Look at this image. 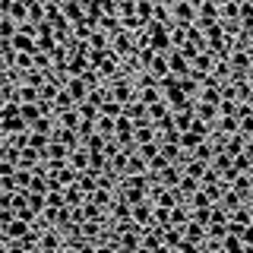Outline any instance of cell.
Returning <instances> with one entry per match:
<instances>
[{"label":"cell","mask_w":253,"mask_h":253,"mask_svg":"<svg viewBox=\"0 0 253 253\" xmlns=\"http://www.w3.org/2000/svg\"><path fill=\"white\" fill-rule=\"evenodd\" d=\"M196 114H200L203 121L215 124V121H218V105H212V101H200V98H196Z\"/></svg>","instance_id":"obj_20"},{"label":"cell","mask_w":253,"mask_h":253,"mask_svg":"<svg viewBox=\"0 0 253 253\" xmlns=\"http://www.w3.org/2000/svg\"><path fill=\"white\" fill-rule=\"evenodd\" d=\"M63 196H67V206H73V209L89 200V193H85L79 184H67V187H63Z\"/></svg>","instance_id":"obj_11"},{"label":"cell","mask_w":253,"mask_h":253,"mask_svg":"<svg viewBox=\"0 0 253 253\" xmlns=\"http://www.w3.org/2000/svg\"><path fill=\"white\" fill-rule=\"evenodd\" d=\"M149 70H152L158 79L168 76V73H171V67H168V54H155V60H152V67H149Z\"/></svg>","instance_id":"obj_31"},{"label":"cell","mask_w":253,"mask_h":253,"mask_svg":"<svg viewBox=\"0 0 253 253\" xmlns=\"http://www.w3.org/2000/svg\"><path fill=\"white\" fill-rule=\"evenodd\" d=\"M247 101H250V105H253V89H250V98H247Z\"/></svg>","instance_id":"obj_48"},{"label":"cell","mask_w":253,"mask_h":253,"mask_svg":"<svg viewBox=\"0 0 253 253\" xmlns=\"http://www.w3.org/2000/svg\"><path fill=\"white\" fill-rule=\"evenodd\" d=\"M244 203H247V200H244V196H241V193H237V190H234V187H228V190H225V196H221V206H225V209H228V212H234V209H237V206H244Z\"/></svg>","instance_id":"obj_25"},{"label":"cell","mask_w":253,"mask_h":253,"mask_svg":"<svg viewBox=\"0 0 253 253\" xmlns=\"http://www.w3.org/2000/svg\"><path fill=\"white\" fill-rule=\"evenodd\" d=\"M200 187H203V180H200V177H193V174H187V171H184V177H180V184H177L180 196H187V200H190V196H193Z\"/></svg>","instance_id":"obj_15"},{"label":"cell","mask_w":253,"mask_h":253,"mask_svg":"<svg viewBox=\"0 0 253 253\" xmlns=\"http://www.w3.org/2000/svg\"><path fill=\"white\" fill-rule=\"evenodd\" d=\"M231 221H237V225H244V228L253 225V212H250V206H247V203H244V206H237V209L231 212Z\"/></svg>","instance_id":"obj_30"},{"label":"cell","mask_w":253,"mask_h":253,"mask_svg":"<svg viewBox=\"0 0 253 253\" xmlns=\"http://www.w3.org/2000/svg\"><path fill=\"white\" fill-rule=\"evenodd\" d=\"M13 44H16V51H26V54H35L38 51V38H32V35H26V32H16L13 35Z\"/></svg>","instance_id":"obj_13"},{"label":"cell","mask_w":253,"mask_h":253,"mask_svg":"<svg viewBox=\"0 0 253 253\" xmlns=\"http://www.w3.org/2000/svg\"><path fill=\"white\" fill-rule=\"evenodd\" d=\"M180 177H184V165H174V162L168 165V168L158 171V184H162V187H177Z\"/></svg>","instance_id":"obj_6"},{"label":"cell","mask_w":253,"mask_h":253,"mask_svg":"<svg viewBox=\"0 0 253 253\" xmlns=\"http://www.w3.org/2000/svg\"><path fill=\"white\" fill-rule=\"evenodd\" d=\"M44 3H57V6H63V0H44Z\"/></svg>","instance_id":"obj_47"},{"label":"cell","mask_w":253,"mask_h":253,"mask_svg":"<svg viewBox=\"0 0 253 253\" xmlns=\"http://www.w3.org/2000/svg\"><path fill=\"white\" fill-rule=\"evenodd\" d=\"M16 67H19L22 73H26V70H32V67H35V54H26V51H19V54H16Z\"/></svg>","instance_id":"obj_37"},{"label":"cell","mask_w":253,"mask_h":253,"mask_svg":"<svg viewBox=\"0 0 253 253\" xmlns=\"http://www.w3.org/2000/svg\"><path fill=\"white\" fill-rule=\"evenodd\" d=\"M193 70H196V73H212V70H215V54H212V51H200L193 57Z\"/></svg>","instance_id":"obj_12"},{"label":"cell","mask_w":253,"mask_h":253,"mask_svg":"<svg viewBox=\"0 0 253 253\" xmlns=\"http://www.w3.org/2000/svg\"><path fill=\"white\" fill-rule=\"evenodd\" d=\"M168 67H171V73L187 76L190 70H193V63L184 57V51H180V47H171V51H168Z\"/></svg>","instance_id":"obj_4"},{"label":"cell","mask_w":253,"mask_h":253,"mask_svg":"<svg viewBox=\"0 0 253 253\" xmlns=\"http://www.w3.org/2000/svg\"><path fill=\"white\" fill-rule=\"evenodd\" d=\"M133 218H136L142 228H146V225H152V221H155V203H152V200H142V203H136V206H133Z\"/></svg>","instance_id":"obj_7"},{"label":"cell","mask_w":253,"mask_h":253,"mask_svg":"<svg viewBox=\"0 0 253 253\" xmlns=\"http://www.w3.org/2000/svg\"><path fill=\"white\" fill-rule=\"evenodd\" d=\"M155 225H162V228L171 225V209L168 206H155Z\"/></svg>","instance_id":"obj_39"},{"label":"cell","mask_w":253,"mask_h":253,"mask_svg":"<svg viewBox=\"0 0 253 253\" xmlns=\"http://www.w3.org/2000/svg\"><path fill=\"white\" fill-rule=\"evenodd\" d=\"M190 130H193V133H200V136H203V139H209V136H212V130H215V124H209V121H203V117H200V114H196V117H193V124H190Z\"/></svg>","instance_id":"obj_29"},{"label":"cell","mask_w":253,"mask_h":253,"mask_svg":"<svg viewBox=\"0 0 253 253\" xmlns=\"http://www.w3.org/2000/svg\"><path fill=\"white\" fill-rule=\"evenodd\" d=\"M247 206H250V212H253V200H250V203H247Z\"/></svg>","instance_id":"obj_49"},{"label":"cell","mask_w":253,"mask_h":253,"mask_svg":"<svg viewBox=\"0 0 253 253\" xmlns=\"http://www.w3.org/2000/svg\"><path fill=\"white\" fill-rule=\"evenodd\" d=\"M19 101H42V89H38V85L22 83L19 85Z\"/></svg>","instance_id":"obj_35"},{"label":"cell","mask_w":253,"mask_h":253,"mask_svg":"<svg viewBox=\"0 0 253 253\" xmlns=\"http://www.w3.org/2000/svg\"><path fill=\"white\" fill-rule=\"evenodd\" d=\"M136 13V3L133 0H121V16H133Z\"/></svg>","instance_id":"obj_43"},{"label":"cell","mask_w":253,"mask_h":253,"mask_svg":"<svg viewBox=\"0 0 253 253\" xmlns=\"http://www.w3.org/2000/svg\"><path fill=\"white\" fill-rule=\"evenodd\" d=\"M221 250H225V253L247 250V247H244V234H237V231H228V234H225V241H221Z\"/></svg>","instance_id":"obj_19"},{"label":"cell","mask_w":253,"mask_h":253,"mask_svg":"<svg viewBox=\"0 0 253 253\" xmlns=\"http://www.w3.org/2000/svg\"><path fill=\"white\" fill-rule=\"evenodd\" d=\"M108 139H111V136H105V133H98V130H95V133H89V136L83 139V146H85V149H92V152H105Z\"/></svg>","instance_id":"obj_21"},{"label":"cell","mask_w":253,"mask_h":253,"mask_svg":"<svg viewBox=\"0 0 253 253\" xmlns=\"http://www.w3.org/2000/svg\"><path fill=\"white\" fill-rule=\"evenodd\" d=\"M76 184H79V187H83V190H85V193H89V196H92V193H95V190H98V171H92V168H89V171H79V177H76Z\"/></svg>","instance_id":"obj_14"},{"label":"cell","mask_w":253,"mask_h":253,"mask_svg":"<svg viewBox=\"0 0 253 253\" xmlns=\"http://www.w3.org/2000/svg\"><path fill=\"white\" fill-rule=\"evenodd\" d=\"M114 130H117V117L101 114V117H98V133H105V136H114Z\"/></svg>","instance_id":"obj_36"},{"label":"cell","mask_w":253,"mask_h":253,"mask_svg":"<svg viewBox=\"0 0 253 253\" xmlns=\"http://www.w3.org/2000/svg\"><path fill=\"white\" fill-rule=\"evenodd\" d=\"M142 250H155V253H162V250H168L165 247V228L162 225H146L142 228Z\"/></svg>","instance_id":"obj_2"},{"label":"cell","mask_w":253,"mask_h":253,"mask_svg":"<svg viewBox=\"0 0 253 253\" xmlns=\"http://www.w3.org/2000/svg\"><path fill=\"white\" fill-rule=\"evenodd\" d=\"M244 247H247V250H253V225H247V228H244Z\"/></svg>","instance_id":"obj_44"},{"label":"cell","mask_w":253,"mask_h":253,"mask_svg":"<svg viewBox=\"0 0 253 253\" xmlns=\"http://www.w3.org/2000/svg\"><path fill=\"white\" fill-rule=\"evenodd\" d=\"M89 168L101 174L105 168H111V158H108L105 152H92V149H89Z\"/></svg>","instance_id":"obj_28"},{"label":"cell","mask_w":253,"mask_h":253,"mask_svg":"<svg viewBox=\"0 0 253 253\" xmlns=\"http://www.w3.org/2000/svg\"><path fill=\"white\" fill-rule=\"evenodd\" d=\"M117 193L124 196L130 206H136L142 200H149V190H142V187H133V184H126V187H117Z\"/></svg>","instance_id":"obj_10"},{"label":"cell","mask_w":253,"mask_h":253,"mask_svg":"<svg viewBox=\"0 0 253 253\" xmlns=\"http://www.w3.org/2000/svg\"><path fill=\"white\" fill-rule=\"evenodd\" d=\"M200 142H203V136H200V133H193V130H184V133H180V146H184L187 152L200 149Z\"/></svg>","instance_id":"obj_33"},{"label":"cell","mask_w":253,"mask_h":253,"mask_svg":"<svg viewBox=\"0 0 253 253\" xmlns=\"http://www.w3.org/2000/svg\"><path fill=\"white\" fill-rule=\"evenodd\" d=\"M190 3H193V6H196V10H200V6H203V0H190Z\"/></svg>","instance_id":"obj_46"},{"label":"cell","mask_w":253,"mask_h":253,"mask_svg":"<svg viewBox=\"0 0 253 253\" xmlns=\"http://www.w3.org/2000/svg\"><path fill=\"white\" fill-rule=\"evenodd\" d=\"M51 139H54L51 133H42V130H32V133H29V146L38 149V152H44V149L51 146Z\"/></svg>","instance_id":"obj_23"},{"label":"cell","mask_w":253,"mask_h":253,"mask_svg":"<svg viewBox=\"0 0 253 253\" xmlns=\"http://www.w3.org/2000/svg\"><path fill=\"white\" fill-rule=\"evenodd\" d=\"M0 190H16V174H10V177H0Z\"/></svg>","instance_id":"obj_45"},{"label":"cell","mask_w":253,"mask_h":253,"mask_svg":"<svg viewBox=\"0 0 253 253\" xmlns=\"http://www.w3.org/2000/svg\"><path fill=\"white\" fill-rule=\"evenodd\" d=\"M171 10H174V19H177V22H187V26L200 19V10H196V6L190 3V0H177V3H174Z\"/></svg>","instance_id":"obj_5"},{"label":"cell","mask_w":253,"mask_h":253,"mask_svg":"<svg viewBox=\"0 0 253 253\" xmlns=\"http://www.w3.org/2000/svg\"><path fill=\"white\" fill-rule=\"evenodd\" d=\"M19 171V165L16 162H6V158H0V177H10V174Z\"/></svg>","instance_id":"obj_41"},{"label":"cell","mask_w":253,"mask_h":253,"mask_svg":"<svg viewBox=\"0 0 253 253\" xmlns=\"http://www.w3.org/2000/svg\"><path fill=\"white\" fill-rule=\"evenodd\" d=\"M196 117V108H184V111H174V121H177L180 130H190V124H193Z\"/></svg>","instance_id":"obj_32"},{"label":"cell","mask_w":253,"mask_h":253,"mask_svg":"<svg viewBox=\"0 0 253 253\" xmlns=\"http://www.w3.org/2000/svg\"><path fill=\"white\" fill-rule=\"evenodd\" d=\"M60 10L70 22H79V19H85V0H63Z\"/></svg>","instance_id":"obj_9"},{"label":"cell","mask_w":253,"mask_h":253,"mask_svg":"<svg viewBox=\"0 0 253 253\" xmlns=\"http://www.w3.org/2000/svg\"><path fill=\"white\" fill-rule=\"evenodd\" d=\"M57 124L60 126H76L83 124V114H79V108H67V111H57Z\"/></svg>","instance_id":"obj_17"},{"label":"cell","mask_w":253,"mask_h":253,"mask_svg":"<svg viewBox=\"0 0 253 253\" xmlns=\"http://www.w3.org/2000/svg\"><path fill=\"white\" fill-rule=\"evenodd\" d=\"M168 158H165V152H162V149H158V152L152 155V158H149V171H162V168H168Z\"/></svg>","instance_id":"obj_38"},{"label":"cell","mask_w":253,"mask_h":253,"mask_svg":"<svg viewBox=\"0 0 253 253\" xmlns=\"http://www.w3.org/2000/svg\"><path fill=\"white\" fill-rule=\"evenodd\" d=\"M111 51L117 54V57L121 60H126V57H136V35H133V32H117V35H111Z\"/></svg>","instance_id":"obj_1"},{"label":"cell","mask_w":253,"mask_h":253,"mask_svg":"<svg viewBox=\"0 0 253 253\" xmlns=\"http://www.w3.org/2000/svg\"><path fill=\"white\" fill-rule=\"evenodd\" d=\"M70 165H73L76 171H89V149L85 146L73 149V152H70Z\"/></svg>","instance_id":"obj_18"},{"label":"cell","mask_w":253,"mask_h":253,"mask_svg":"<svg viewBox=\"0 0 253 253\" xmlns=\"http://www.w3.org/2000/svg\"><path fill=\"white\" fill-rule=\"evenodd\" d=\"M63 89H67V92L76 98V105H79V101H85V98H89V92H92L89 85H85V79H83V76H70Z\"/></svg>","instance_id":"obj_8"},{"label":"cell","mask_w":253,"mask_h":253,"mask_svg":"<svg viewBox=\"0 0 253 253\" xmlns=\"http://www.w3.org/2000/svg\"><path fill=\"white\" fill-rule=\"evenodd\" d=\"M108 54H111V47H92V51H89V60H92V67H98V63L105 60Z\"/></svg>","instance_id":"obj_40"},{"label":"cell","mask_w":253,"mask_h":253,"mask_svg":"<svg viewBox=\"0 0 253 253\" xmlns=\"http://www.w3.org/2000/svg\"><path fill=\"white\" fill-rule=\"evenodd\" d=\"M126 117H133V121H142V117H149V105L142 98H133L130 105H126Z\"/></svg>","instance_id":"obj_24"},{"label":"cell","mask_w":253,"mask_h":253,"mask_svg":"<svg viewBox=\"0 0 253 253\" xmlns=\"http://www.w3.org/2000/svg\"><path fill=\"white\" fill-rule=\"evenodd\" d=\"M16 32H19V22L10 13H0V38H13Z\"/></svg>","instance_id":"obj_22"},{"label":"cell","mask_w":253,"mask_h":253,"mask_svg":"<svg viewBox=\"0 0 253 253\" xmlns=\"http://www.w3.org/2000/svg\"><path fill=\"white\" fill-rule=\"evenodd\" d=\"M231 187H234L237 193H241L244 200L250 203V196H253V171H250V174H237V180H234Z\"/></svg>","instance_id":"obj_16"},{"label":"cell","mask_w":253,"mask_h":253,"mask_svg":"<svg viewBox=\"0 0 253 253\" xmlns=\"http://www.w3.org/2000/svg\"><path fill=\"white\" fill-rule=\"evenodd\" d=\"M10 16H13L16 22H26V19H29V0H13Z\"/></svg>","instance_id":"obj_34"},{"label":"cell","mask_w":253,"mask_h":253,"mask_svg":"<svg viewBox=\"0 0 253 253\" xmlns=\"http://www.w3.org/2000/svg\"><path fill=\"white\" fill-rule=\"evenodd\" d=\"M108 215H111V225H114V221H130L133 218V206L126 203L121 193H117L114 203H111V212H108Z\"/></svg>","instance_id":"obj_3"},{"label":"cell","mask_w":253,"mask_h":253,"mask_svg":"<svg viewBox=\"0 0 253 253\" xmlns=\"http://www.w3.org/2000/svg\"><path fill=\"white\" fill-rule=\"evenodd\" d=\"M241 133H244L247 139H253V114H250V117H244V121H241Z\"/></svg>","instance_id":"obj_42"},{"label":"cell","mask_w":253,"mask_h":253,"mask_svg":"<svg viewBox=\"0 0 253 253\" xmlns=\"http://www.w3.org/2000/svg\"><path fill=\"white\" fill-rule=\"evenodd\" d=\"M171 114V105H168V98H162V101H155V105H149V117L158 124V121H165V117Z\"/></svg>","instance_id":"obj_27"},{"label":"cell","mask_w":253,"mask_h":253,"mask_svg":"<svg viewBox=\"0 0 253 253\" xmlns=\"http://www.w3.org/2000/svg\"><path fill=\"white\" fill-rule=\"evenodd\" d=\"M180 89H184L190 98H200V89H203V85H200V79H196L193 73H187V76H180Z\"/></svg>","instance_id":"obj_26"}]
</instances>
